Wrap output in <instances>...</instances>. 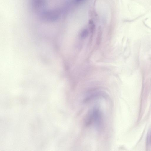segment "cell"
<instances>
[{"instance_id": "6da1fadb", "label": "cell", "mask_w": 151, "mask_h": 151, "mask_svg": "<svg viewBox=\"0 0 151 151\" xmlns=\"http://www.w3.org/2000/svg\"><path fill=\"white\" fill-rule=\"evenodd\" d=\"M88 31L87 29H83L81 32V37L83 38L86 37L88 35Z\"/></svg>"}, {"instance_id": "7a4b0ae2", "label": "cell", "mask_w": 151, "mask_h": 151, "mask_svg": "<svg viewBox=\"0 0 151 151\" xmlns=\"http://www.w3.org/2000/svg\"><path fill=\"white\" fill-rule=\"evenodd\" d=\"M82 0H75V1L76 2H81V1Z\"/></svg>"}]
</instances>
